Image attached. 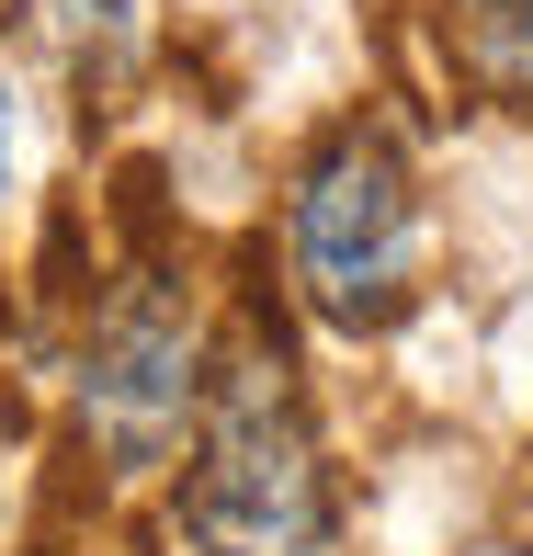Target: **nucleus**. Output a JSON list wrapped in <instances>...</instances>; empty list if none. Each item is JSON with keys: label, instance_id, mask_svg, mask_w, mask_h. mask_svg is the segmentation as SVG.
<instances>
[{"label": "nucleus", "instance_id": "3", "mask_svg": "<svg viewBox=\"0 0 533 556\" xmlns=\"http://www.w3.org/2000/svg\"><path fill=\"white\" fill-rule=\"evenodd\" d=\"M68 397H80V432L103 443L114 477H148L193 443L205 409V330H193V295L170 273H125L91 307L80 352H68Z\"/></svg>", "mask_w": 533, "mask_h": 556}, {"label": "nucleus", "instance_id": "6", "mask_svg": "<svg viewBox=\"0 0 533 556\" xmlns=\"http://www.w3.org/2000/svg\"><path fill=\"white\" fill-rule=\"evenodd\" d=\"M0 182H12V91H0Z\"/></svg>", "mask_w": 533, "mask_h": 556}, {"label": "nucleus", "instance_id": "2", "mask_svg": "<svg viewBox=\"0 0 533 556\" xmlns=\"http://www.w3.org/2000/svg\"><path fill=\"white\" fill-rule=\"evenodd\" d=\"M284 262L329 330H386L420 295V193L375 125H341L307 160V182L284 205Z\"/></svg>", "mask_w": 533, "mask_h": 556}, {"label": "nucleus", "instance_id": "1", "mask_svg": "<svg viewBox=\"0 0 533 556\" xmlns=\"http://www.w3.org/2000/svg\"><path fill=\"white\" fill-rule=\"evenodd\" d=\"M182 545L193 556H329V466L307 432L284 341L250 318L205 364V409L182 443Z\"/></svg>", "mask_w": 533, "mask_h": 556}, {"label": "nucleus", "instance_id": "4", "mask_svg": "<svg viewBox=\"0 0 533 556\" xmlns=\"http://www.w3.org/2000/svg\"><path fill=\"white\" fill-rule=\"evenodd\" d=\"M35 23L58 46H80V58H114V46L137 35V0H35Z\"/></svg>", "mask_w": 533, "mask_h": 556}, {"label": "nucleus", "instance_id": "5", "mask_svg": "<svg viewBox=\"0 0 533 556\" xmlns=\"http://www.w3.org/2000/svg\"><path fill=\"white\" fill-rule=\"evenodd\" d=\"M488 68L511 91H533V0H499V12H488Z\"/></svg>", "mask_w": 533, "mask_h": 556}]
</instances>
